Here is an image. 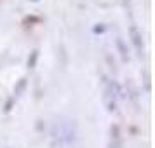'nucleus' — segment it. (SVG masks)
Returning <instances> with one entry per match:
<instances>
[]
</instances>
